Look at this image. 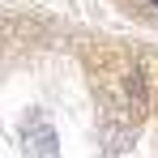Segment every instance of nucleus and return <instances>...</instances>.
Here are the masks:
<instances>
[{
  "instance_id": "1",
  "label": "nucleus",
  "mask_w": 158,
  "mask_h": 158,
  "mask_svg": "<svg viewBox=\"0 0 158 158\" xmlns=\"http://www.w3.org/2000/svg\"><path fill=\"white\" fill-rule=\"evenodd\" d=\"M150 4H158V0H150Z\"/></svg>"
}]
</instances>
